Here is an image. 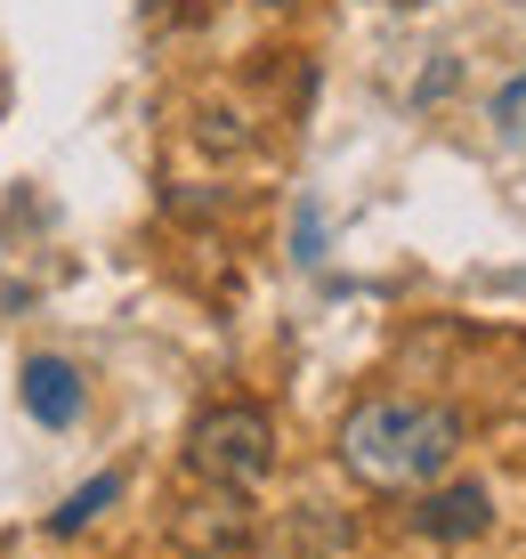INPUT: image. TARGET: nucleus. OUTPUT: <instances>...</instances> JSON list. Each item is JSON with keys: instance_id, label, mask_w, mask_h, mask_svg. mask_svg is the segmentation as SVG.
Returning a JSON list of instances; mask_svg holds the SVG:
<instances>
[{"instance_id": "1", "label": "nucleus", "mask_w": 526, "mask_h": 559, "mask_svg": "<svg viewBox=\"0 0 526 559\" xmlns=\"http://www.w3.org/2000/svg\"><path fill=\"white\" fill-rule=\"evenodd\" d=\"M462 438H470L462 414L438 406V397H364V406L340 414L333 454L373 495H421L462 462Z\"/></svg>"}, {"instance_id": "3", "label": "nucleus", "mask_w": 526, "mask_h": 559, "mask_svg": "<svg viewBox=\"0 0 526 559\" xmlns=\"http://www.w3.org/2000/svg\"><path fill=\"white\" fill-rule=\"evenodd\" d=\"M251 487H219V478H194V487L170 503V535H179V551L194 559H227L251 544Z\"/></svg>"}, {"instance_id": "5", "label": "nucleus", "mask_w": 526, "mask_h": 559, "mask_svg": "<svg viewBox=\"0 0 526 559\" xmlns=\"http://www.w3.org/2000/svg\"><path fill=\"white\" fill-rule=\"evenodd\" d=\"M16 397H25V414L41 421V430H65V421H82V373H73L65 357H25V373H16Z\"/></svg>"}, {"instance_id": "4", "label": "nucleus", "mask_w": 526, "mask_h": 559, "mask_svg": "<svg viewBox=\"0 0 526 559\" xmlns=\"http://www.w3.org/2000/svg\"><path fill=\"white\" fill-rule=\"evenodd\" d=\"M486 527H494V495H486L478 478H438V487H421L414 535H430V544H478Z\"/></svg>"}, {"instance_id": "8", "label": "nucleus", "mask_w": 526, "mask_h": 559, "mask_svg": "<svg viewBox=\"0 0 526 559\" xmlns=\"http://www.w3.org/2000/svg\"><path fill=\"white\" fill-rule=\"evenodd\" d=\"M267 9H300V0H267Z\"/></svg>"}, {"instance_id": "6", "label": "nucleus", "mask_w": 526, "mask_h": 559, "mask_svg": "<svg viewBox=\"0 0 526 559\" xmlns=\"http://www.w3.org/2000/svg\"><path fill=\"white\" fill-rule=\"evenodd\" d=\"M113 495H122V478H113V471H106V478H89V487H73V495H65V511L49 519V535H82L89 519L113 503Z\"/></svg>"}, {"instance_id": "9", "label": "nucleus", "mask_w": 526, "mask_h": 559, "mask_svg": "<svg viewBox=\"0 0 526 559\" xmlns=\"http://www.w3.org/2000/svg\"><path fill=\"white\" fill-rule=\"evenodd\" d=\"M405 9H421V0H405Z\"/></svg>"}, {"instance_id": "7", "label": "nucleus", "mask_w": 526, "mask_h": 559, "mask_svg": "<svg viewBox=\"0 0 526 559\" xmlns=\"http://www.w3.org/2000/svg\"><path fill=\"white\" fill-rule=\"evenodd\" d=\"M494 122H502V130H526V73H518V82L494 98Z\"/></svg>"}, {"instance_id": "2", "label": "nucleus", "mask_w": 526, "mask_h": 559, "mask_svg": "<svg viewBox=\"0 0 526 559\" xmlns=\"http://www.w3.org/2000/svg\"><path fill=\"white\" fill-rule=\"evenodd\" d=\"M187 471L219 478V487H260L276 471V421L251 397H227V406H203L187 421Z\"/></svg>"}]
</instances>
